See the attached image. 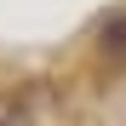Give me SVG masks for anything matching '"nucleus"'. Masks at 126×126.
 <instances>
[{"mask_svg": "<svg viewBox=\"0 0 126 126\" xmlns=\"http://www.w3.org/2000/svg\"><path fill=\"white\" fill-rule=\"evenodd\" d=\"M103 52H126V12L103 23Z\"/></svg>", "mask_w": 126, "mask_h": 126, "instance_id": "obj_1", "label": "nucleus"}]
</instances>
